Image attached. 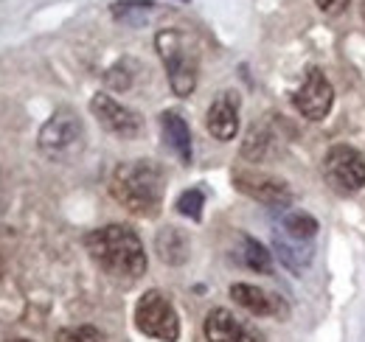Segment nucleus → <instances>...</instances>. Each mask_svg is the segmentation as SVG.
Here are the masks:
<instances>
[{
	"label": "nucleus",
	"mask_w": 365,
	"mask_h": 342,
	"mask_svg": "<svg viewBox=\"0 0 365 342\" xmlns=\"http://www.w3.org/2000/svg\"><path fill=\"white\" fill-rule=\"evenodd\" d=\"M275 247V256H278V261L289 269V272H295V275H301L309 264H312V253L304 247V242H289V239H281V236H275L273 242Z\"/></svg>",
	"instance_id": "2eb2a0df"
},
{
	"label": "nucleus",
	"mask_w": 365,
	"mask_h": 342,
	"mask_svg": "<svg viewBox=\"0 0 365 342\" xmlns=\"http://www.w3.org/2000/svg\"><path fill=\"white\" fill-rule=\"evenodd\" d=\"M110 11L118 23H127V26L138 28L149 20V14L155 11V3L152 0H118L110 6Z\"/></svg>",
	"instance_id": "a211bd4d"
},
{
	"label": "nucleus",
	"mask_w": 365,
	"mask_h": 342,
	"mask_svg": "<svg viewBox=\"0 0 365 342\" xmlns=\"http://www.w3.org/2000/svg\"><path fill=\"white\" fill-rule=\"evenodd\" d=\"M315 6H318L323 14H343L346 11V6H349V0H315Z\"/></svg>",
	"instance_id": "4be33fe9"
},
{
	"label": "nucleus",
	"mask_w": 365,
	"mask_h": 342,
	"mask_svg": "<svg viewBox=\"0 0 365 342\" xmlns=\"http://www.w3.org/2000/svg\"><path fill=\"white\" fill-rule=\"evenodd\" d=\"M175 208H178V214L185 216V219L200 222V219H202V208H205V194H202L200 188H188V191H182L180 197H178Z\"/></svg>",
	"instance_id": "aec40b11"
},
{
	"label": "nucleus",
	"mask_w": 365,
	"mask_h": 342,
	"mask_svg": "<svg viewBox=\"0 0 365 342\" xmlns=\"http://www.w3.org/2000/svg\"><path fill=\"white\" fill-rule=\"evenodd\" d=\"M205 127L211 132V138L228 143L239 132V95L233 90H225L214 98V104L208 107L205 115Z\"/></svg>",
	"instance_id": "9b49d317"
},
{
	"label": "nucleus",
	"mask_w": 365,
	"mask_h": 342,
	"mask_svg": "<svg viewBox=\"0 0 365 342\" xmlns=\"http://www.w3.org/2000/svg\"><path fill=\"white\" fill-rule=\"evenodd\" d=\"M188 236L182 233L180 227H163L158 236H155V253L163 264L169 266H180L188 261Z\"/></svg>",
	"instance_id": "4468645a"
},
{
	"label": "nucleus",
	"mask_w": 365,
	"mask_h": 342,
	"mask_svg": "<svg viewBox=\"0 0 365 342\" xmlns=\"http://www.w3.org/2000/svg\"><path fill=\"white\" fill-rule=\"evenodd\" d=\"M281 227L289 239L295 242H312L318 236V219L304 211H284L281 216Z\"/></svg>",
	"instance_id": "f3484780"
},
{
	"label": "nucleus",
	"mask_w": 365,
	"mask_h": 342,
	"mask_svg": "<svg viewBox=\"0 0 365 342\" xmlns=\"http://www.w3.org/2000/svg\"><path fill=\"white\" fill-rule=\"evenodd\" d=\"M360 9H363V20H365V0H363V6H360Z\"/></svg>",
	"instance_id": "5701e85b"
},
{
	"label": "nucleus",
	"mask_w": 365,
	"mask_h": 342,
	"mask_svg": "<svg viewBox=\"0 0 365 342\" xmlns=\"http://www.w3.org/2000/svg\"><path fill=\"white\" fill-rule=\"evenodd\" d=\"M233 185L236 191H242L245 197L267 205V208H278V211H287L292 205V188L278 180L273 174H264V171H253V169H239L233 171Z\"/></svg>",
	"instance_id": "0eeeda50"
},
{
	"label": "nucleus",
	"mask_w": 365,
	"mask_h": 342,
	"mask_svg": "<svg viewBox=\"0 0 365 342\" xmlns=\"http://www.w3.org/2000/svg\"><path fill=\"white\" fill-rule=\"evenodd\" d=\"M85 250L115 281L133 284L146 272L143 242L130 224H104L85 236Z\"/></svg>",
	"instance_id": "f257e3e1"
},
{
	"label": "nucleus",
	"mask_w": 365,
	"mask_h": 342,
	"mask_svg": "<svg viewBox=\"0 0 365 342\" xmlns=\"http://www.w3.org/2000/svg\"><path fill=\"white\" fill-rule=\"evenodd\" d=\"M135 328L143 337H152L158 342H178L180 340V317L160 289L143 292L135 306Z\"/></svg>",
	"instance_id": "39448f33"
},
{
	"label": "nucleus",
	"mask_w": 365,
	"mask_h": 342,
	"mask_svg": "<svg viewBox=\"0 0 365 342\" xmlns=\"http://www.w3.org/2000/svg\"><path fill=\"white\" fill-rule=\"evenodd\" d=\"M91 113L98 118V124L115 138H138L143 132V118L135 110H130L127 104L115 101L107 93H96L91 98Z\"/></svg>",
	"instance_id": "1a4fd4ad"
},
{
	"label": "nucleus",
	"mask_w": 365,
	"mask_h": 342,
	"mask_svg": "<svg viewBox=\"0 0 365 342\" xmlns=\"http://www.w3.org/2000/svg\"><path fill=\"white\" fill-rule=\"evenodd\" d=\"M242 244H245L242 261H245L247 269L262 272V275H270L273 272V253H267V247L262 242H256L253 236H242Z\"/></svg>",
	"instance_id": "6ab92c4d"
},
{
	"label": "nucleus",
	"mask_w": 365,
	"mask_h": 342,
	"mask_svg": "<svg viewBox=\"0 0 365 342\" xmlns=\"http://www.w3.org/2000/svg\"><path fill=\"white\" fill-rule=\"evenodd\" d=\"M110 194L118 205L140 219L160 214L166 194V174L155 160H127L118 163L110 177Z\"/></svg>",
	"instance_id": "f03ea898"
},
{
	"label": "nucleus",
	"mask_w": 365,
	"mask_h": 342,
	"mask_svg": "<svg viewBox=\"0 0 365 342\" xmlns=\"http://www.w3.org/2000/svg\"><path fill=\"white\" fill-rule=\"evenodd\" d=\"M292 104H295V110H298L307 121H323V118L331 113L334 90H331L326 73H323L320 68H307L304 82L292 93Z\"/></svg>",
	"instance_id": "6e6552de"
},
{
	"label": "nucleus",
	"mask_w": 365,
	"mask_h": 342,
	"mask_svg": "<svg viewBox=\"0 0 365 342\" xmlns=\"http://www.w3.org/2000/svg\"><path fill=\"white\" fill-rule=\"evenodd\" d=\"M9 342H31V340H9Z\"/></svg>",
	"instance_id": "b1692460"
},
{
	"label": "nucleus",
	"mask_w": 365,
	"mask_h": 342,
	"mask_svg": "<svg viewBox=\"0 0 365 342\" xmlns=\"http://www.w3.org/2000/svg\"><path fill=\"white\" fill-rule=\"evenodd\" d=\"M37 143L48 160L65 163L85 149V124L71 107H59L43 124Z\"/></svg>",
	"instance_id": "7ed1b4c3"
},
{
	"label": "nucleus",
	"mask_w": 365,
	"mask_h": 342,
	"mask_svg": "<svg viewBox=\"0 0 365 342\" xmlns=\"http://www.w3.org/2000/svg\"><path fill=\"white\" fill-rule=\"evenodd\" d=\"M56 342H104V334L96 326H76V328H62L56 334Z\"/></svg>",
	"instance_id": "412c9836"
},
{
	"label": "nucleus",
	"mask_w": 365,
	"mask_h": 342,
	"mask_svg": "<svg viewBox=\"0 0 365 342\" xmlns=\"http://www.w3.org/2000/svg\"><path fill=\"white\" fill-rule=\"evenodd\" d=\"M160 129H163L166 146L180 157L182 166H188L191 157H194V149H191V129L185 124V118H182L180 113H175V110H166L160 115Z\"/></svg>",
	"instance_id": "ddd939ff"
},
{
	"label": "nucleus",
	"mask_w": 365,
	"mask_h": 342,
	"mask_svg": "<svg viewBox=\"0 0 365 342\" xmlns=\"http://www.w3.org/2000/svg\"><path fill=\"white\" fill-rule=\"evenodd\" d=\"M323 177L337 194H357L365 188V157L354 146L337 143L323 155Z\"/></svg>",
	"instance_id": "423d86ee"
},
{
	"label": "nucleus",
	"mask_w": 365,
	"mask_h": 342,
	"mask_svg": "<svg viewBox=\"0 0 365 342\" xmlns=\"http://www.w3.org/2000/svg\"><path fill=\"white\" fill-rule=\"evenodd\" d=\"M273 140L275 135L267 124H253L250 132H247V138H245V143H242V157L253 160V163L264 160L270 155V149H273Z\"/></svg>",
	"instance_id": "dca6fc26"
},
{
	"label": "nucleus",
	"mask_w": 365,
	"mask_h": 342,
	"mask_svg": "<svg viewBox=\"0 0 365 342\" xmlns=\"http://www.w3.org/2000/svg\"><path fill=\"white\" fill-rule=\"evenodd\" d=\"M155 45H158V53L166 65L172 93L180 98H188L197 87V51L188 45V40L180 31H172V28L160 31L155 37Z\"/></svg>",
	"instance_id": "20e7f679"
},
{
	"label": "nucleus",
	"mask_w": 365,
	"mask_h": 342,
	"mask_svg": "<svg viewBox=\"0 0 365 342\" xmlns=\"http://www.w3.org/2000/svg\"><path fill=\"white\" fill-rule=\"evenodd\" d=\"M230 298L236 300L242 309H247L250 314H256V317H278V314H284L281 298L264 292L262 286H253V284H233L230 286Z\"/></svg>",
	"instance_id": "f8f14e48"
},
{
	"label": "nucleus",
	"mask_w": 365,
	"mask_h": 342,
	"mask_svg": "<svg viewBox=\"0 0 365 342\" xmlns=\"http://www.w3.org/2000/svg\"><path fill=\"white\" fill-rule=\"evenodd\" d=\"M202 331L208 342H264V334L233 317L228 309H211L202 323Z\"/></svg>",
	"instance_id": "9d476101"
}]
</instances>
